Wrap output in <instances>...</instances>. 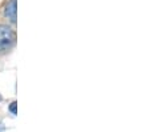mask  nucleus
<instances>
[{"label":"nucleus","mask_w":149,"mask_h":132,"mask_svg":"<svg viewBox=\"0 0 149 132\" xmlns=\"http://www.w3.org/2000/svg\"><path fill=\"white\" fill-rule=\"evenodd\" d=\"M16 43V34L8 25L0 24V54L7 52L15 45Z\"/></svg>","instance_id":"nucleus-1"},{"label":"nucleus","mask_w":149,"mask_h":132,"mask_svg":"<svg viewBox=\"0 0 149 132\" xmlns=\"http://www.w3.org/2000/svg\"><path fill=\"white\" fill-rule=\"evenodd\" d=\"M16 105H17V103H16V101H12V103H11V105H9V111H11L13 115H16V112H17V111H16Z\"/></svg>","instance_id":"nucleus-3"},{"label":"nucleus","mask_w":149,"mask_h":132,"mask_svg":"<svg viewBox=\"0 0 149 132\" xmlns=\"http://www.w3.org/2000/svg\"><path fill=\"white\" fill-rule=\"evenodd\" d=\"M16 13H17V0H9L6 6V10H4V15L11 20V23L15 24L16 19H17Z\"/></svg>","instance_id":"nucleus-2"}]
</instances>
